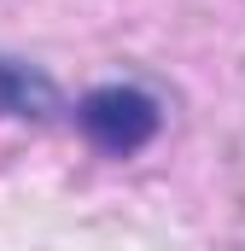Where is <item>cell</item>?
<instances>
[{
  "mask_svg": "<svg viewBox=\"0 0 245 251\" xmlns=\"http://www.w3.org/2000/svg\"><path fill=\"white\" fill-rule=\"evenodd\" d=\"M76 117H82L88 140H94L99 152L128 158V152H140V146L158 134V100L140 94V88H128V82H111V88H94Z\"/></svg>",
  "mask_w": 245,
  "mask_h": 251,
  "instance_id": "1",
  "label": "cell"
},
{
  "mask_svg": "<svg viewBox=\"0 0 245 251\" xmlns=\"http://www.w3.org/2000/svg\"><path fill=\"white\" fill-rule=\"evenodd\" d=\"M53 111H59V88H53L35 64L0 59V117H29V123H41V117H53Z\"/></svg>",
  "mask_w": 245,
  "mask_h": 251,
  "instance_id": "2",
  "label": "cell"
}]
</instances>
